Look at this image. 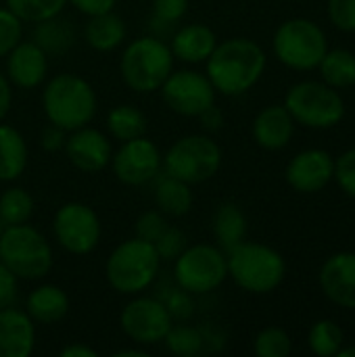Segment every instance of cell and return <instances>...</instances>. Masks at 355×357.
I'll return each mask as SVG.
<instances>
[{"label":"cell","instance_id":"cell-30","mask_svg":"<svg viewBox=\"0 0 355 357\" xmlns=\"http://www.w3.org/2000/svg\"><path fill=\"white\" fill-rule=\"evenodd\" d=\"M33 42L44 52L46 50H50V52H63L65 48H69L73 44V31L67 25V21H56L52 17V19L40 21V25L36 29V40Z\"/></svg>","mask_w":355,"mask_h":357},{"label":"cell","instance_id":"cell-23","mask_svg":"<svg viewBox=\"0 0 355 357\" xmlns=\"http://www.w3.org/2000/svg\"><path fill=\"white\" fill-rule=\"evenodd\" d=\"M27 163V146L23 136L10 128L0 126V180L10 182L19 178Z\"/></svg>","mask_w":355,"mask_h":357},{"label":"cell","instance_id":"cell-22","mask_svg":"<svg viewBox=\"0 0 355 357\" xmlns=\"http://www.w3.org/2000/svg\"><path fill=\"white\" fill-rule=\"evenodd\" d=\"M69 312V299L59 287H40L27 299V316L42 324H54Z\"/></svg>","mask_w":355,"mask_h":357},{"label":"cell","instance_id":"cell-11","mask_svg":"<svg viewBox=\"0 0 355 357\" xmlns=\"http://www.w3.org/2000/svg\"><path fill=\"white\" fill-rule=\"evenodd\" d=\"M52 228L59 245L73 255L90 253L100 238V222L96 213L82 203L63 205L54 215Z\"/></svg>","mask_w":355,"mask_h":357},{"label":"cell","instance_id":"cell-38","mask_svg":"<svg viewBox=\"0 0 355 357\" xmlns=\"http://www.w3.org/2000/svg\"><path fill=\"white\" fill-rule=\"evenodd\" d=\"M165 230H167L165 220H163L159 213H155V211L144 213V215L138 220V224H136L138 238H142V241H146V243H153V245L163 236Z\"/></svg>","mask_w":355,"mask_h":357},{"label":"cell","instance_id":"cell-21","mask_svg":"<svg viewBox=\"0 0 355 357\" xmlns=\"http://www.w3.org/2000/svg\"><path fill=\"white\" fill-rule=\"evenodd\" d=\"M216 48V36L207 25L195 23L182 27L172 40V52L186 63L207 61Z\"/></svg>","mask_w":355,"mask_h":357},{"label":"cell","instance_id":"cell-12","mask_svg":"<svg viewBox=\"0 0 355 357\" xmlns=\"http://www.w3.org/2000/svg\"><path fill=\"white\" fill-rule=\"evenodd\" d=\"M163 100L180 115H203L216 100V88L209 77L197 71H178L161 86Z\"/></svg>","mask_w":355,"mask_h":357},{"label":"cell","instance_id":"cell-49","mask_svg":"<svg viewBox=\"0 0 355 357\" xmlns=\"http://www.w3.org/2000/svg\"><path fill=\"white\" fill-rule=\"evenodd\" d=\"M6 226H4V222H2V218H0V234H2V230H4Z\"/></svg>","mask_w":355,"mask_h":357},{"label":"cell","instance_id":"cell-5","mask_svg":"<svg viewBox=\"0 0 355 357\" xmlns=\"http://www.w3.org/2000/svg\"><path fill=\"white\" fill-rule=\"evenodd\" d=\"M228 253V274L249 293H270L285 278V261L270 247L241 243Z\"/></svg>","mask_w":355,"mask_h":357},{"label":"cell","instance_id":"cell-41","mask_svg":"<svg viewBox=\"0 0 355 357\" xmlns=\"http://www.w3.org/2000/svg\"><path fill=\"white\" fill-rule=\"evenodd\" d=\"M17 299V276L0 261V310L10 307Z\"/></svg>","mask_w":355,"mask_h":357},{"label":"cell","instance_id":"cell-8","mask_svg":"<svg viewBox=\"0 0 355 357\" xmlns=\"http://www.w3.org/2000/svg\"><path fill=\"white\" fill-rule=\"evenodd\" d=\"M287 111L303 126L331 128L343 119L345 105L343 98L335 90H331V86L318 82H303L289 90Z\"/></svg>","mask_w":355,"mask_h":357},{"label":"cell","instance_id":"cell-18","mask_svg":"<svg viewBox=\"0 0 355 357\" xmlns=\"http://www.w3.org/2000/svg\"><path fill=\"white\" fill-rule=\"evenodd\" d=\"M33 343L36 331L31 318L13 307L0 310V357H27Z\"/></svg>","mask_w":355,"mask_h":357},{"label":"cell","instance_id":"cell-35","mask_svg":"<svg viewBox=\"0 0 355 357\" xmlns=\"http://www.w3.org/2000/svg\"><path fill=\"white\" fill-rule=\"evenodd\" d=\"M21 19L8 10L0 8V56L8 54L21 40Z\"/></svg>","mask_w":355,"mask_h":357},{"label":"cell","instance_id":"cell-32","mask_svg":"<svg viewBox=\"0 0 355 357\" xmlns=\"http://www.w3.org/2000/svg\"><path fill=\"white\" fill-rule=\"evenodd\" d=\"M341 345H343V331L335 322L322 320V322L314 324V328L310 333V347L316 356H337Z\"/></svg>","mask_w":355,"mask_h":357},{"label":"cell","instance_id":"cell-6","mask_svg":"<svg viewBox=\"0 0 355 357\" xmlns=\"http://www.w3.org/2000/svg\"><path fill=\"white\" fill-rule=\"evenodd\" d=\"M174 65V52L157 38L132 42L121 56V75L136 92H153L163 86Z\"/></svg>","mask_w":355,"mask_h":357},{"label":"cell","instance_id":"cell-26","mask_svg":"<svg viewBox=\"0 0 355 357\" xmlns=\"http://www.w3.org/2000/svg\"><path fill=\"white\" fill-rule=\"evenodd\" d=\"M322 77L333 88H347L355 84V54L349 50L326 52L320 61Z\"/></svg>","mask_w":355,"mask_h":357},{"label":"cell","instance_id":"cell-43","mask_svg":"<svg viewBox=\"0 0 355 357\" xmlns=\"http://www.w3.org/2000/svg\"><path fill=\"white\" fill-rule=\"evenodd\" d=\"M115 2L117 0H71V4L77 10H82V13H86L90 17L103 15V13H111L113 6H115Z\"/></svg>","mask_w":355,"mask_h":357},{"label":"cell","instance_id":"cell-47","mask_svg":"<svg viewBox=\"0 0 355 357\" xmlns=\"http://www.w3.org/2000/svg\"><path fill=\"white\" fill-rule=\"evenodd\" d=\"M115 356H117V357H126V356L144 357V356H146V354H144V351H138V349H130V351H117Z\"/></svg>","mask_w":355,"mask_h":357},{"label":"cell","instance_id":"cell-25","mask_svg":"<svg viewBox=\"0 0 355 357\" xmlns=\"http://www.w3.org/2000/svg\"><path fill=\"white\" fill-rule=\"evenodd\" d=\"M213 232L226 251H232L236 245H241L247 232V222L241 209L236 205H222L213 220Z\"/></svg>","mask_w":355,"mask_h":357},{"label":"cell","instance_id":"cell-46","mask_svg":"<svg viewBox=\"0 0 355 357\" xmlns=\"http://www.w3.org/2000/svg\"><path fill=\"white\" fill-rule=\"evenodd\" d=\"M63 132H65V130H61V128H56V126H50V128L44 132V146H46V149H56V146L61 144V140H63Z\"/></svg>","mask_w":355,"mask_h":357},{"label":"cell","instance_id":"cell-2","mask_svg":"<svg viewBox=\"0 0 355 357\" xmlns=\"http://www.w3.org/2000/svg\"><path fill=\"white\" fill-rule=\"evenodd\" d=\"M96 109L92 86L73 73H61L50 79L44 90V111L52 126L73 132L84 128Z\"/></svg>","mask_w":355,"mask_h":357},{"label":"cell","instance_id":"cell-36","mask_svg":"<svg viewBox=\"0 0 355 357\" xmlns=\"http://www.w3.org/2000/svg\"><path fill=\"white\" fill-rule=\"evenodd\" d=\"M188 10V0H153V15L157 23L174 25Z\"/></svg>","mask_w":355,"mask_h":357},{"label":"cell","instance_id":"cell-39","mask_svg":"<svg viewBox=\"0 0 355 357\" xmlns=\"http://www.w3.org/2000/svg\"><path fill=\"white\" fill-rule=\"evenodd\" d=\"M335 176L341 188L355 199V149L347 151L335 165Z\"/></svg>","mask_w":355,"mask_h":357},{"label":"cell","instance_id":"cell-7","mask_svg":"<svg viewBox=\"0 0 355 357\" xmlns=\"http://www.w3.org/2000/svg\"><path fill=\"white\" fill-rule=\"evenodd\" d=\"M222 163L220 146L207 136L180 138L165 155V169L172 178L199 184L218 174Z\"/></svg>","mask_w":355,"mask_h":357},{"label":"cell","instance_id":"cell-31","mask_svg":"<svg viewBox=\"0 0 355 357\" xmlns=\"http://www.w3.org/2000/svg\"><path fill=\"white\" fill-rule=\"evenodd\" d=\"M67 0H6L8 10H13L21 21L40 23L56 17Z\"/></svg>","mask_w":355,"mask_h":357},{"label":"cell","instance_id":"cell-34","mask_svg":"<svg viewBox=\"0 0 355 357\" xmlns=\"http://www.w3.org/2000/svg\"><path fill=\"white\" fill-rule=\"evenodd\" d=\"M255 354L259 357H287L291 354V339L280 328H266L255 341Z\"/></svg>","mask_w":355,"mask_h":357},{"label":"cell","instance_id":"cell-27","mask_svg":"<svg viewBox=\"0 0 355 357\" xmlns=\"http://www.w3.org/2000/svg\"><path fill=\"white\" fill-rule=\"evenodd\" d=\"M157 205L169 213V215H184L188 213L190 205H192V195L186 182L178 180V178H165L159 186H157Z\"/></svg>","mask_w":355,"mask_h":357},{"label":"cell","instance_id":"cell-13","mask_svg":"<svg viewBox=\"0 0 355 357\" xmlns=\"http://www.w3.org/2000/svg\"><path fill=\"white\" fill-rule=\"evenodd\" d=\"M172 326V314L165 303L157 299H136L128 303L121 314L123 333L140 345H155L163 341Z\"/></svg>","mask_w":355,"mask_h":357},{"label":"cell","instance_id":"cell-37","mask_svg":"<svg viewBox=\"0 0 355 357\" xmlns=\"http://www.w3.org/2000/svg\"><path fill=\"white\" fill-rule=\"evenodd\" d=\"M331 21L345 31H355V0H328Z\"/></svg>","mask_w":355,"mask_h":357},{"label":"cell","instance_id":"cell-28","mask_svg":"<svg viewBox=\"0 0 355 357\" xmlns=\"http://www.w3.org/2000/svg\"><path fill=\"white\" fill-rule=\"evenodd\" d=\"M109 130L111 134L126 142V140H134V138H140L146 130V119L144 115L136 109V107H130V105H121V107H115L111 113H109Z\"/></svg>","mask_w":355,"mask_h":357},{"label":"cell","instance_id":"cell-45","mask_svg":"<svg viewBox=\"0 0 355 357\" xmlns=\"http://www.w3.org/2000/svg\"><path fill=\"white\" fill-rule=\"evenodd\" d=\"M61 357H96V351L86 347V345L73 343V345H69V347H65L61 351Z\"/></svg>","mask_w":355,"mask_h":357},{"label":"cell","instance_id":"cell-48","mask_svg":"<svg viewBox=\"0 0 355 357\" xmlns=\"http://www.w3.org/2000/svg\"><path fill=\"white\" fill-rule=\"evenodd\" d=\"M339 357H355V347H349V349H339Z\"/></svg>","mask_w":355,"mask_h":357},{"label":"cell","instance_id":"cell-20","mask_svg":"<svg viewBox=\"0 0 355 357\" xmlns=\"http://www.w3.org/2000/svg\"><path fill=\"white\" fill-rule=\"evenodd\" d=\"M253 134L264 149H282L293 136V115L287 107H268L257 115Z\"/></svg>","mask_w":355,"mask_h":357},{"label":"cell","instance_id":"cell-10","mask_svg":"<svg viewBox=\"0 0 355 357\" xmlns=\"http://www.w3.org/2000/svg\"><path fill=\"white\" fill-rule=\"evenodd\" d=\"M174 274L180 289L192 295H201L218 289L226 280L228 261L216 247L197 245L176 257Z\"/></svg>","mask_w":355,"mask_h":357},{"label":"cell","instance_id":"cell-24","mask_svg":"<svg viewBox=\"0 0 355 357\" xmlns=\"http://www.w3.org/2000/svg\"><path fill=\"white\" fill-rule=\"evenodd\" d=\"M123 36H126L123 23L113 13L94 15V17H90L88 25H86V40L96 50H111V48L119 46Z\"/></svg>","mask_w":355,"mask_h":357},{"label":"cell","instance_id":"cell-3","mask_svg":"<svg viewBox=\"0 0 355 357\" xmlns=\"http://www.w3.org/2000/svg\"><path fill=\"white\" fill-rule=\"evenodd\" d=\"M0 261L17 278L36 280L50 272L52 251L38 230L25 224L6 226L0 234Z\"/></svg>","mask_w":355,"mask_h":357},{"label":"cell","instance_id":"cell-40","mask_svg":"<svg viewBox=\"0 0 355 357\" xmlns=\"http://www.w3.org/2000/svg\"><path fill=\"white\" fill-rule=\"evenodd\" d=\"M155 249H157V253H159L161 259H174V257H178L184 251V236H182V232L167 226V230L163 232V236L155 243Z\"/></svg>","mask_w":355,"mask_h":357},{"label":"cell","instance_id":"cell-15","mask_svg":"<svg viewBox=\"0 0 355 357\" xmlns=\"http://www.w3.org/2000/svg\"><path fill=\"white\" fill-rule=\"evenodd\" d=\"M335 176V163L324 151H305L287 167L289 184L299 192H318Z\"/></svg>","mask_w":355,"mask_h":357},{"label":"cell","instance_id":"cell-4","mask_svg":"<svg viewBox=\"0 0 355 357\" xmlns=\"http://www.w3.org/2000/svg\"><path fill=\"white\" fill-rule=\"evenodd\" d=\"M161 257L153 243L142 238H132L121 243L107 261V278L109 284L123 293L134 295L144 291L157 276Z\"/></svg>","mask_w":355,"mask_h":357},{"label":"cell","instance_id":"cell-33","mask_svg":"<svg viewBox=\"0 0 355 357\" xmlns=\"http://www.w3.org/2000/svg\"><path fill=\"white\" fill-rule=\"evenodd\" d=\"M163 341L167 343V349L172 354L184 357L201 354L203 343H205L203 335L197 328H190V326H172Z\"/></svg>","mask_w":355,"mask_h":357},{"label":"cell","instance_id":"cell-17","mask_svg":"<svg viewBox=\"0 0 355 357\" xmlns=\"http://www.w3.org/2000/svg\"><path fill=\"white\" fill-rule=\"evenodd\" d=\"M73 132L75 134H71L65 144L69 161L82 172H100L113 157L109 140L100 132L88 128H77Z\"/></svg>","mask_w":355,"mask_h":357},{"label":"cell","instance_id":"cell-9","mask_svg":"<svg viewBox=\"0 0 355 357\" xmlns=\"http://www.w3.org/2000/svg\"><path fill=\"white\" fill-rule=\"evenodd\" d=\"M274 50L278 59L293 69H312L320 65L326 50L322 29L310 19H291L282 23L274 36Z\"/></svg>","mask_w":355,"mask_h":357},{"label":"cell","instance_id":"cell-42","mask_svg":"<svg viewBox=\"0 0 355 357\" xmlns=\"http://www.w3.org/2000/svg\"><path fill=\"white\" fill-rule=\"evenodd\" d=\"M165 307H167V312L172 314V318H174V316H176V318H188V316L192 314V301L188 299V295H186L184 289H180L178 293H174V295L169 297V301L165 303Z\"/></svg>","mask_w":355,"mask_h":357},{"label":"cell","instance_id":"cell-1","mask_svg":"<svg viewBox=\"0 0 355 357\" xmlns=\"http://www.w3.org/2000/svg\"><path fill=\"white\" fill-rule=\"evenodd\" d=\"M266 54L247 38H232L213 48L207 59V77L222 94L249 90L264 73Z\"/></svg>","mask_w":355,"mask_h":357},{"label":"cell","instance_id":"cell-29","mask_svg":"<svg viewBox=\"0 0 355 357\" xmlns=\"http://www.w3.org/2000/svg\"><path fill=\"white\" fill-rule=\"evenodd\" d=\"M33 211V199L23 188H8L0 197V218L4 226H19L29 220Z\"/></svg>","mask_w":355,"mask_h":357},{"label":"cell","instance_id":"cell-14","mask_svg":"<svg viewBox=\"0 0 355 357\" xmlns=\"http://www.w3.org/2000/svg\"><path fill=\"white\" fill-rule=\"evenodd\" d=\"M111 159H113L115 176L130 186H140L153 180L161 165V155L157 146L142 136L134 140H126Z\"/></svg>","mask_w":355,"mask_h":357},{"label":"cell","instance_id":"cell-44","mask_svg":"<svg viewBox=\"0 0 355 357\" xmlns=\"http://www.w3.org/2000/svg\"><path fill=\"white\" fill-rule=\"evenodd\" d=\"M8 107H10V88H8L6 77L0 73V121L8 113Z\"/></svg>","mask_w":355,"mask_h":357},{"label":"cell","instance_id":"cell-19","mask_svg":"<svg viewBox=\"0 0 355 357\" xmlns=\"http://www.w3.org/2000/svg\"><path fill=\"white\" fill-rule=\"evenodd\" d=\"M48 69L46 52L36 42H19L8 52V77L21 88L38 86Z\"/></svg>","mask_w":355,"mask_h":357},{"label":"cell","instance_id":"cell-16","mask_svg":"<svg viewBox=\"0 0 355 357\" xmlns=\"http://www.w3.org/2000/svg\"><path fill=\"white\" fill-rule=\"evenodd\" d=\"M320 284L333 303L355 310V253L333 255L322 266Z\"/></svg>","mask_w":355,"mask_h":357}]
</instances>
